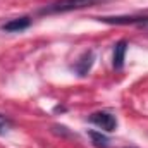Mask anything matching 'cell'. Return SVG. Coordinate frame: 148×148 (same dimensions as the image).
I'll return each mask as SVG.
<instances>
[{
    "mask_svg": "<svg viewBox=\"0 0 148 148\" xmlns=\"http://www.w3.org/2000/svg\"><path fill=\"white\" fill-rule=\"evenodd\" d=\"M100 0H57L43 9H40V14H59V12H69L74 9H83L97 3Z\"/></svg>",
    "mask_w": 148,
    "mask_h": 148,
    "instance_id": "cell-1",
    "label": "cell"
},
{
    "mask_svg": "<svg viewBox=\"0 0 148 148\" xmlns=\"http://www.w3.org/2000/svg\"><path fill=\"white\" fill-rule=\"evenodd\" d=\"M88 121H90L91 124H95L97 127H100L102 131H105V133H112V131H115V127H117V119H115V115L110 114V112H105V110L91 114V115L88 117Z\"/></svg>",
    "mask_w": 148,
    "mask_h": 148,
    "instance_id": "cell-2",
    "label": "cell"
},
{
    "mask_svg": "<svg viewBox=\"0 0 148 148\" xmlns=\"http://www.w3.org/2000/svg\"><path fill=\"white\" fill-rule=\"evenodd\" d=\"M98 21L107 23V24H134L138 28L148 29V16H114V17H98Z\"/></svg>",
    "mask_w": 148,
    "mask_h": 148,
    "instance_id": "cell-3",
    "label": "cell"
},
{
    "mask_svg": "<svg viewBox=\"0 0 148 148\" xmlns=\"http://www.w3.org/2000/svg\"><path fill=\"white\" fill-rule=\"evenodd\" d=\"M93 62H95V53H93V50H88V52H84V53L76 60V64L73 66V71L77 73L79 76H86V74L91 71Z\"/></svg>",
    "mask_w": 148,
    "mask_h": 148,
    "instance_id": "cell-4",
    "label": "cell"
},
{
    "mask_svg": "<svg viewBox=\"0 0 148 148\" xmlns=\"http://www.w3.org/2000/svg\"><path fill=\"white\" fill-rule=\"evenodd\" d=\"M29 26H31V17L23 16V17H16V19L7 21L5 24H2V29L7 33H19V31L28 29Z\"/></svg>",
    "mask_w": 148,
    "mask_h": 148,
    "instance_id": "cell-5",
    "label": "cell"
},
{
    "mask_svg": "<svg viewBox=\"0 0 148 148\" xmlns=\"http://www.w3.org/2000/svg\"><path fill=\"white\" fill-rule=\"evenodd\" d=\"M126 52H127V41H126V40H119V41L114 45V57H112V66H114V69L121 71V69L124 67Z\"/></svg>",
    "mask_w": 148,
    "mask_h": 148,
    "instance_id": "cell-6",
    "label": "cell"
},
{
    "mask_svg": "<svg viewBox=\"0 0 148 148\" xmlns=\"http://www.w3.org/2000/svg\"><path fill=\"white\" fill-rule=\"evenodd\" d=\"M88 134H90V138H91L93 145H95L97 148H109L110 140H109L102 131H88Z\"/></svg>",
    "mask_w": 148,
    "mask_h": 148,
    "instance_id": "cell-7",
    "label": "cell"
},
{
    "mask_svg": "<svg viewBox=\"0 0 148 148\" xmlns=\"http://www.w3.org/2000/svg\"><path fill=\"white\" fill-rule=\"evenodd\" d=\"M10 127H12V121L0 114V134H5Z\"/></svg>",
    "mask_w": 148,
    "mask_h": 148,
    "instance_id": "cell-8",
    "label": "cell"
}]
</instances>
